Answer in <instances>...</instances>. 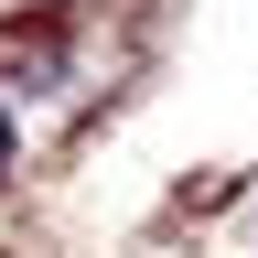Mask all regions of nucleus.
<instances>
[{
	"label": "nucleus",
	"instance_id": "f257e3e1",
	"mask_svg": "<svg viewBox=\"0 0 258 258\" xmlns=\"http://www.w3.org/2000/svg\"><path fill=\"white\" fill-rule=\"evenodd\" d=\"M0 172H11V108H0Z\"/></svg>",
	"mask_w": 258,
	"mask_h": 258
}]
</instances>
